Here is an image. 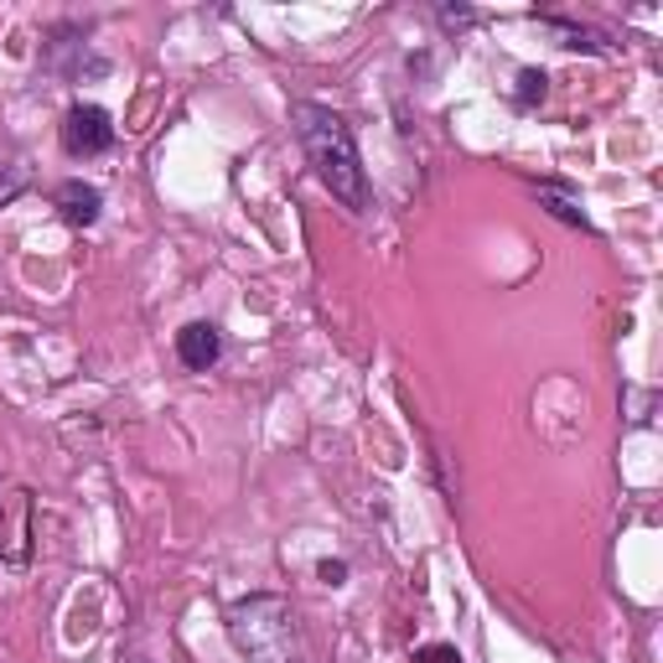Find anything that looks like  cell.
<instances>
[{
  "instance_id": "obj_1",
  "label": "cell",
  "mask_w": 663,
  "mask_h": 663,
  "mask_svg": "<svg viewBox=\"0 0 663 663\" xmlns=\"http://www.w3.org/2000/svg\"><path fill=\"white\" fill-rule=\"evenodd\" d=\"M295 119V136H301V151H306V161H312L316 182L327 187L342 208H352V213H363L369 208V172H363V156H358V140H352V125L337 109H327V104H295L291 109Z\"/></svg>"
},
{
  "instance_id": "obj_2",
  "label": "cell",
  "mask_w": 663,
  "mask_h": 663,
  "mask_svg": "<svg viewBox=\"0 0 663 663\" xmlns=\"http://www.w3.org/2000/svg\"><path fill=\"white\" fill-rule=\"evenodd\" d=\"M229 638L249 663H301L295 612L286 596H239L229 606Z\"/></svg>"
},
{
  "instance_id": "obj_3",
  "label": "cell",
  "mask_w": 663,
  "mask_h": 663,
  "mask_svg": "<svg viewBox=\"0 0 663 663\" xmlns=\"http://www.w3.org/2000/svg\"><path fill=\"white\" fill-rule=\"evenodd\" d=\"M115 146V119L98 104H73L62 115V151L68 156H104Z\"/></svg>"
},
{
  "instance_id": "obj_4",
  "label": "cell",
  "mask_w": 663,
  "mask_h": 663,
  "mask_svg": "<svg viewBox=\"0 0 663 663\" xmlns=\"http://www.w3.org/2000/svg\"><path fill=\"white\" fill-rule=\"evenodd\" d=\"M176 358H182V369L193 373H208L223 358V337H218L213 322H187V327L176 332Z\"/></svg>"
},
{
  "instance_id": "obj_5",
  "label": "cell",
  "mask_w": 663,
  "mask_h": 663,
  "mask_svg": "<svg viewBox=\"0 0 663 663\" xmlns=\"http://www.w3.org/2000/svg\"><path fill=\"white\" fill-rule=\"evenodd\" d=\"M58 213L68 229H94L98 213H104V193L94 182H62L58 187Z\"/></svg>"
},
{
  "instance_id": "obj_6",
  "label": "cell",
  "mask_w": 663,
  "mask_h": 663,
  "mask_svg": "<svg viewBox=\"0 0 663 663\" xmlns=\"http://www.w3.org/2000/svg\"><path fill=\"white\" fill-rule=\"evenodd\" d=\"M539 208H545L549 218H560V223H566V229H591V223H585V213H581V202H575V193H570V187H560V182H539Z\"/></svg>"
},
{
  "instance_id": "obj_7",
  "label": "cell",
  "mask_w": 663,
  "mask_h": 663,
  "mask_svg": "<svg viewBox=\"0 0 663 663\" xmlns=\"http://www.w3.org/2000/svg\"><path fill=\"white\" fill-rule=\"evenodd\" d=\"M26 176H32L26 172V156H21L16 146H0V208L26 193Z\"/></svg>"
},
{
  "instance_id": "obj_8",
  "label": "cell",
  "mask_w": 663,
  "mask_h": 663,
  "mask_svg": "<svg viewBox=\"0 0 663 663\" xmlns=\"http://www.w3.org/2000/svg\"><path fill=\"white\" fill-rule=\"evenodd\" d=\"M545 94H549V73H545V68H519L513 104H519V109H534V104H545Z\"/></svg>"
},
{
  "instance_id": "obj_9",
  "label": "cell",
  "mask_w": 663,
  "mask_h": 663,
  "mask_svg": "<svg viewBox=\"0 0 663 663\" xmlns=\"http://www.w3.org/2000/svg\"><path fill=\"white\" fill-rule=\"evenodd\" d=\"M545 26H555V32L566 37L560 47H570V53H581V47H585V53H602V42L591 37L585 26H570V21H560V16H545Z\"/></svg>"
},
{
  "instance_id": "obj_10",
  "label": "cell",
  "mask_w": 663,
  "mask_h": 663,
  "mask_svg": "<svg viewBox=\"0 0 663 663\" xmlns=\"http://www.w3.org/2000/svg\"><path fill=\"white\" fill-rule=\"evenodd\" d=\"M415 663H462V653H456V648H446V643H435V648H420V653H415Z\"/></svg>"
},
{
  "instance_id": "obj_11",
  "label": "cell",
  "mask_w": 663,
  "mask_h": 663,
  "mask_svg": "<svg viewBox=\"0 0 663 663\" xmlns=\"http://www.w3.org/2000/svg\"><path fill=\"white\" fill-rule=\"evenodd\" d=\"M472 21H477L472 5H441V26H472Z\"/></svg>"
},
{
  "instance_id": "obj_12",
  "label": "cell",
  "mask_w": 663,
  "mask_h": 663,
  "mask_svg": "<svg viewBox=\"0 0 663 663\" xmlns=\"http://www.w3.org/2000/svg\"><path fill=\"white\" fill-rule=\"evenodd\" d=\"M316 575H322L327 585H342V581H348V566H342V560H322V566H316Z\"/></svg>"
}]
</instances>
